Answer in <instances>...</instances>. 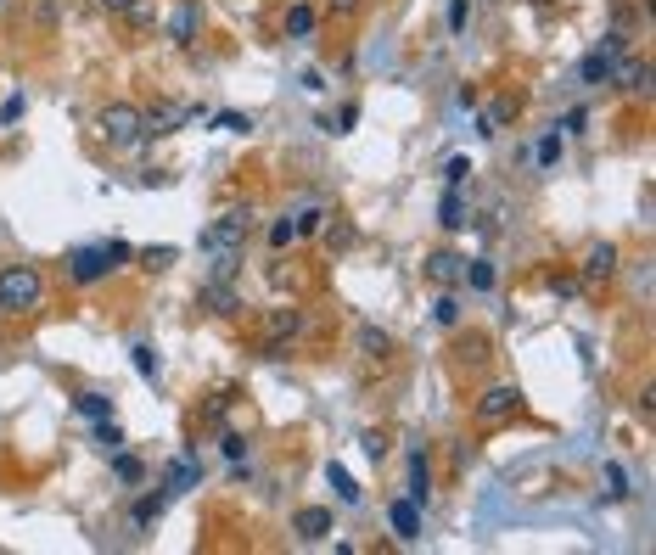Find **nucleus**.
I'll list each match as a JSON object with an SVG mask.
<instances>
[{
  "instance_id": "nucleus-48",
  "label": "nucleus",
  "mask_w": 656,
  "mask_h": 555,
  "mask_svg": "<svg viewBox=\"0 0 656 555\" xmlns=\"http://www.w3.org/2000/svg\"><path fill=\"white\" fill-rule=\"evenodd\" d=\"M101 6H107V12H129V6H135V0H101Z\"/></svg>"
},
{
  "instance_id": "nucleus-9",
  "label": "nucleus",
  "mask_w": 656,
  "mask_h": 555,
  "mask_svg": "<svg viewBox=\"0 0 656 555\" xmlns=\"http://www.w3.org/2000/svg\"><path fill=\"white\" fill-rule=\"evenodd\" d=\"M612 85L628 90V96H651V62L634 57V51H623V57H617V68H612Z\"/></svg>"
},
{
  "instance_id": "nucleus-10",
  "label": "nucleus",
  "mask_w": 656,
  "mask_h": 555,
  "mask_svg": "<svg viewBox=\"0 0 656 555\" xmlns=\"http://www.w3.org/2000/svg\"><path fill=\"white\" fill-rule=\"evenodd\" d=\"M292 533H298V544H326L331 511L326 505H298V511H292Z\"/></svg>"
},
{
  "instance_id": "nucleus-17",
  "label": "nucleus",
  "mask_w": 656,
  "mask_h": 555,
  "mask_svg": "<svg viewBox=\"0 0 656 555\" xmlns=\"http://www.w3.org/2000/svg\"><path fill=\"white\" fill-rule=\"evenodd\" d=\"M197 477H202V466L191 455H174L169 466H163V488L169 494H186V488H197Z\"/></svg>"
},
{
  "instance_id": "nucleus-12",
  "label": "nucleus",
  "mask_w": 656,
  "mask_h": 555,
  "mask_svg": "<svg viewBox=\"0 0 656 555\" xmlns=\"http://www.w3.org/2000/svg\"><path fill=\"white\" fill-rule=\"evenodd\" d=\"M511 118H516V101H511V96H494V101H483V107H477L471 129H477V135L488 141V135H500V129L511 124Z\"/></svg>"
},
{
  "instance_id": "nucleus-30",
  "label": "nucleus",
  "mask_w": 656,
  "mask_h": 555,
  "mask_svg": "<svg viewBox=\"0 0 656 555\" xmlns=\"http://www.w3.org/2000/svg\"><path fill=\"white\" fill-rule=\"evenodd\" d=\"M79 415H85V421H107V415H113V399H107V393H79Z\"/></svg>"
},
{
  "instance_id": "nucleus-16",
  "label": "nucleus",
  "mask_w": 656,
  "mask_h": 555,
  "mask_svg": "<svg viewBox=\"0 0 656 555\" xmlns=\"http://www.w3.org/2000/svg\"><path fill=\"white\" fill-rule=\"evenodd\" d=\"M197 107H152V113H141L146 118V141H163V135H174L180 129V118H191Z\"/></svg>"
},
{
  "instance_id": "nucleus-14",
  "label": "nucleus",
  "mask_w": 656,
  "mask_h": 555,
  "mask_svg": "<svg viewBox=\"0 0 656 555\" xmlns=\"http://www.w3.org/2000/svg\"><path fill=\"white\" fill-rule=\"evenodd\" d=\"M314 29H320V12H314L309 0H292L281 17V34L286 40H314Z\"/></svg>"
},
{
  "instance_id": "nucleus-49",
  "label": "nucleus",
  "mask_w": 656,
  "mask_h": 555,
  "mask_svg": "<svg viewBox=\"0 0 656 555\" xmlns=\"http://www.w3.org/2000/svg\"><path fill=\"white\" fill-rule=\"evenodd\" d=\"M0 12H6V0H0Z\"/></svg>"
},
{
  "instance_id": "nucleus-44",
  "label": "nucleus",
  "mask_w": 656,
  "mask_h": 555,
  "mask_svg": "<svg viewBox=\"0 0 656 555\" xmlns=\"http://www.w3.org/2000/svg\"><path fill=\"white\" fill-rule=\"evenodd\" d=\"M101 247H107V258H113V270L135 264V247H129V242H101Z\"/></svg>"
},
{
  "instance_id": "nucleus-31",
  "label": "nucleus",
  "mask_w": 656,
  "mask_h": 555,
  "mask_svg": "<svg viewBox=\"0 0 656 555\" xmlns=\"http://www.w3.org/2000/svg\"><path fill=\"white\" fill-rule=\"evenodd\" d=\"M432 326H443V331H455L460 326V303L443 292V298H432Z\"/></svg>"
},
{
  "instance_id": "nucleus-47",
  "label": "nucleus",
  "mask_w": 656,
  "mask_h": 555,
  "mask_svg": "<svg viewBox=\"0 0 656 555\" xmlns=\"http://www.w3.org/2000/svg\"><path fill=\"white\" fill-rule=\"evenodd\" d=\"M326 12H337V17H348V12H359V0H326Z\"/></svg>"
},
{
  "instance_id": "nucleus-2",
  "label": "nucleus",
  "mask_w": 656,
  "mask_h": 555,
  "mask_svg": "<svg viewBox=\"0 0 656 555\" xmlns=\"http://www.w3.org/2000/svg\"><path fill=\"white\" fill-rule=\"evenodd\" d=\"M96 129H101V141L118 146V152H129V146H141L146 141V118L135 101H107L96 113Z\"/></svg>"
},
{
  "instance_id": "nucleus-4",
  "label": "nucleus",
  "mask_w": 656,
  "mask_h": 555,
  "mask_svg": "<svg viewBox=\"0 0 656 555\" xmlns=\"http://www.w3.org/2000/svg\"><path fill=\"white\" fill-rule=\"evenodd\" d=\"M628 51V34L617 29V34H606V40L589 51L584 62H578V85H612V68H617V57Z\"/></svg>"
},
{
  "instance_id": "nucleus-27",
  "label": "nucleus",
  "mask_w": 656,
  "mask_h": 555,
  "mask_svg": "<svg viewBox=\"0 0 656 555\" xmlns=\"http://www.w3.org/2000/svg\"><path fill=\"white\" fill-rule=\"evenodd\" d=\"M113 471H118V483H124V488H141V483H146V460H141V455H124V449H118V455H113Z\"/></svg>"
},
{
  "instance_id": "nucleus-45",
  "label": "nucleus",
  "mask_w": 656,
  "mask_h": 555,
  "mask_svg": "<svg viewBox=\"0 0 656 555\" xmlns=\"http://www.w3.org/2000/svg\"><path fill=\"white\" fill-rule=\"evenodd\" d=\"M466 17H471V0H449V29H466Z\"/></svg>"
},
{
  "instance_id": "nucleus-23",
  "label": "nucleus",
  "mask_w": 656,
  "mask_h": 555,
  "mask_svg": "<svg viewBox=\"0 0 656 555\" xmlns=\"http://www.w3.org/2000/svg\"><path fill=\"white\" fill-rule=\"evenodd\" d=\"M292 230H298V242H314V236L326 230V208H320V202L298 208V214H292Z\"/></svg>"
},
{
  "instance_id": "nucleus-41",
  "label": "nucleus",
  "mask_w": 656,
  "mask_h": 555,
  "mask_svg": "<svg viewBox=\"0 0 656 555\" xmlns=\"http://www.w3.org/2000/svg\"><path fill=\"white\" fill-rule=\"evenodd\" d=\"M135 370H141L146 382H157V354L146 348V342H135Z\"/></svg>"
},
{
  "instance_id": "nucleus-37",
  "label": "nucleus",
  "mask_w": 656,
  "mask_h": 555,
  "mask_svg": "<svg viewBox=\"0 0 656 555\" xmlns=\"http://www.w3.org/2000/svg\"><path fill=\"white\" fill-rule=\"evenodd\" d=\"M584 124H589V113L584 107H572V113L556 118V135H584Z\"/></svg>"
},
{
  "instance_id": "nucleus-13",
  "label": "nucleus",
  "mask_w": 656,
  "mask_h": 555,
  "mask_svg": "<svg viewBox=\"0 0 656 555\" xmlns=\"http://www.w3.org/2000/svg\"><path fill=\"white\" fill-rule=\"evenodd\" d=\"M617 264H623L617 247L612 242H595V247H589V258H584V286H606L617 275Z\"/></svg>"
},
{
  "instance_id": "nucleus-3",
  "label": "nucleus",
  "mask_w": 656,
  "mask_h": 555,
  "mask_svg": "<svg viewBox=\"0 0 656 555\" xmlns=\"http://www.w3.org/2000/svg\"><path fill=\"white\" fill-rule=\"evenodd\" d=\"M247 236H253V214H247V208H230V214H219L214 225L202 230V253H242Z\"/></svg>"
},
{
  "instance_id": "nucleus-15",
  "label": "nucleus",
  "mask_w": 656,
  "mask_h": 555,
  "mask_svg": "<svg viewBox=\"0 0 656 555\" xmlns=\"http://www.w3.org/2000/svg\"><path fill=\"white\" fill-rule=\"evenodd\" d=\"M202 314H242V298L230 292V281H208L202 286V298H197Z\"/></svg>"
},
{
  "instance_id": "nucleus-26",
  "label": "nucleus",
  "mask_w": 656,
  "mask_h": 555,
  "mask_svg": "<svg viewBox=\"0 0 656 555\" xmlns=\"http://www.w3.org/2000/svg\"><path fill=\"white\" fill-rule=\"evenodd\" d=\"M455 354H460V365H488V359H494V348H488V337L466 331V337L455 342Z\"/></svg>"
},
{
  "instance_id": "nucleus-19",
  "label": "nucleus",
  "mask_w": 656,
  "mask_h": 555,
  "mask_svg": "<svg viewBox=\"0 0 656 555\" xmlns=\"http://www.w3.org/2000/svg\"><path fill=\"white\" fill-rule=\"evenodd\" d=\"M460 264H466V258L460 253H449V247H438V253H427V264H421V270H427V281H460Z\"/></svg>"
},
{
  "instance_id": "nucleus-22",
  "label": "nucleus",
  "mask_w": 656,
  "mask_h": 555,
  "mask_svg": "<svg viewBox=\"0 0 656 555\" xmlns=\"http://www.w3.org/2000/svg\"><path fill=\"white\" fill-rule=\"evenodd\" d=\"M460 275H466V281L477 286V292H494V286H500V270H494V258H466V264H460Z\"/></svg>"
},
{
  "instance_id": "nucleus-36",
  "label": "nucleus",
  "mask_w": 656,
  "mask_h": 555,
  "mask_svg": "<svg viewBox=\"0 0 656 555\" xmlns=\"http://www.w3.org/2000/svg\"><path fill=\"white\" fill-rule=\"evenodd\" d=\"M214 129H225V135H247L253 118H247V113H214Z\"/></svg>"
},
{
  "instance_id": "nucleus-8",
  "label": "nucleus",
  "mask_w": 656,
  "mask_h": 555,
  "mask_svg": "<svg viewBox=\"0 0 656 555\" xmlns=\"http://www.w3.org/2000/svg\"><path fill=\"white\" fill-rule=\"evenodd\" d=\"M163 29H169V40L180 45V51H191V45H197V29H202V0H180Z\"/></svg>"
},
{
  "instance_id": "nucleus-46",
  "label": "nucleus",
  "mask_w": 656,
  "mask_h": 555,
  "mask_svg": "<svg viewBox=\"0 0 656 555\" xmlns=\"http://www.w3.org/2000/svg\"><path fill=\"white\" fill-rule=\"evenodd\" d=\"M17 118H23V90L6 96V107H0V124H17Z\"/></svg>"
},
{
  "instance_id": "nucleus-25",
  "label": "nucleus",
  "mask_w": 656,
  "mask_h": 555,
  "mask_svg": "<svg viewBox=\"0 0 656 555\" xmlns=\"http://www.w3.org/2000/svg\"><path fill=\"white\" fill-rule=\"evenodd\" d=\"M438 225H443V230H460V225H466V202H460V185H449V191H443Z\"/></svg>"
},
{
  "instance_id": "nucleus-20",
  "label": "nucleus",
  "mask_w": 656,
  "mask_h": 555,
  "mask_svg": "<svg viewBox=\"0 0 656 555\" xmlns=\"http://www.w3.org/2000/svg\"><path fill=\"white\" fill-rule=\"evenodd\" d=\"M354 342H359V354H365V359H387V354H393V337H387L382 326H359Z\"/></svg>"
},
{
  "instance_id": "nucleus-43",
  "label": "nucleus",
  "mask_w": 656,
  "mask_h": 555,
  "mask_svg": "<svg viewBox=\"0 0 656 555\" xmlns=\"http://www.w3.org/2000/svg\"><path fill=\"white\" fill-rule=\"evenodd\" d=\"M466 174H471L466 157H449V163H443V185H466Z\"/></svg>"
},
{
  "instance_id": "nucleus-28",
  "label": "nucleus",
  "mask_w": 656,
  "mask_h": 555,
  "mask_svg": "<svg viewBox=\"0 0 656 555\" xmlns=\"http://www.w3.org/2000/svg\"><path fill=\"white\" fill-rule=\"evenodd\" d=\"M354 124H359V101H343L337 113H320V129H326V135H348Z\"/></svg>"
},
{
  "instance_id": "nucleus-1",
  "label": "nucleus",
  "mask_w": 656,
  "mask_h": 555,
  "mask_svg": "<svg viewBox=\"0 0 656 555\" xmlns=\"http://www.w3.org/2000/svg\"><path fill=\"white\" fill-rule=\"evenodd\" d=\"M45 303V275L34 264H6L0 270V314H34Z\"/></svg>"
},
{
  "instance_id": "nucleus-21",
  "label": "nucleus",
  "mask_w": 656,
  "mask_h": 555,
  "mask_svg": "<svg viewBox=\"0 0 656 555\" xmlns=\"http://www.w3.org/2000/svg\"><path fill=\"white\" fill-rule=\"evenodd\" d=\"M326 483H331V494L343 499V505H359V499H365V488H359L354 477H348V466H337V460L326 466Z\"/></svg>"
},
{
  "instance_id": "nucleus-35",
  "label": "nucleus",
  "mask_w": 656,
  "mask_h": 555,
  "mask_svg": "<svg viewBox=\"0 0 656 555\" xmlns=\"http://www.w3.org/2000/svg\"><path fill=\"white\" fill-rule=\"evenodd\" d=\"M606 499H628V471L617 466V460L606 466Z\"/></svg>"
},
{
  "instance_id": "nucleus-33",
  "label": "nucleus",
  "mask_w": 656,
  "mask_h": 555,
  "mask_svg": "<svg viewBox=\"0 0 656 555\" xmlns=\"http://www.w3.org/2000/svg\"><path fill=\"white\" fill-rule=\"evenodd\" d=\"M90 427H96V449H107V455H118V449H124V432L113 427V415H107V421H90Z\"/></svg>"
},
{
  "instance_id": "nucleus-24",
  "label": "nucleus",
  "mask_w": 656,
  "mask_h": 555,
  "mask_svg": "<svg viewBox=\"0 0 656 555\" xmlns=\"http://www.w3.org/2000/svg\"><path fill=\"white\" fill-rule=\"evenodd\" d=\"M169 505H174V494H169V488H152V494H146L141 505H135V527H152L157 516L169 511Z\"/></svg>"
},
{
  "instance_id": "nucleus-5",
  "label": "nucleus",
  "mask_w": 656,
  "mask_h": 555,
  "mask_svg": "<svg viewBox=\"0 0 656 555\" xmlns=\"http://www.w3.org/2000/svg\"><path fill=\"white\" fill-rule=\"evenodd\" d=\"M298 337H303V309H275L264 320V359H286Z\"/></svg>"
},
{
  "instance_id": "nucleus-39",
  "label": "nucleus",
  "mask_w": 656,
  "mask_h": 555,
  "mask_svg": "<svg viewBox=\"0 0 656 555\" xmlns=\"http://www.w3.org/2000/svg\"><path fill=\"white\" fill-rule=\"evenodd\" d=\"M219 455H225V460H242V455H247V438H242V432H219Z\"/></svg>"
},
{
  "instance_id": "nucleus-38",
  "label": "nucleus",
  "mask_w": 656,
  "mask_h": 555,
  "mask_svg": "<svg viewBox=\"0 0 656 555\" xmlns=\"http://www.w3.org/2000/svg\"><path fill=\"white\" fill-rule=\"evenodd\" d=\"M214 264H208V281H230L236 275V253H208Z\"/></svg>"
},
{
  "instance_id": "nucleus-32",
  "label": "nucleus",
  "mask_w": 656,
  "mask_h": 555,
  "mask_svg": "<svg viewBox=\"0 0 656 555\" xmlns=\"http://www.w3.org/2000/svg\"><path fill=\"white\" fill-rule=\"evenodd\" d=\"M556 157H561V135L550 129V135H539V146H533V163H539V169H556Z\"/></svg>"
},
{
  "instance_id": "nucleus-18",
  "label": "nucleus",
  "mask_w": 656,
  "mask_h": 555,
  "mask_svg": "<svg viewBox=\"0 0 656 555\" xmlns=\"http://www.w3.org/2000/svg\"><path fill=\"white\" fill-rule=\"evenodd\" d=\"M410 499L427 511L432 505V471H427V449H410Z\"/></svg>"
},
{
  "instance_id": "nucleus-29",
  "label": "nucleus",
  "mask_w": 656,
  "mask_h": 555,
  "mask_svg": "<svg viewBox=\"0 0 656 555\" xmlns=\"http://www.w3.org/2000/svg\"><path fill=\"white\" fill-rule=\"evenodd\" d=\"M135 258H141V270H152V275H163L169 264H180V253H174V247H141Z\"/></svg>"
},
{
  "instance_id": "nucleus-6",
  "label": "nucleus",
  "mask_w": 656,
  "mask_h": 555,
  "mask_svg": "<svg viewBox=\"0 0 656 555\" xmlns=\"http://www.w3.org/2000/svg\"><path fill=\"white\" fill-rule=\"evenodd\" d=\"M113 275V258H107V247H73L68 253V281L73 286H96Z\"/></svg>"
},
{
  "instance_id": "nucleus-11",
  "label": "nucleus",
  "mask_w": 656,
  "mask_h": 555,
  "mask_svg": "<svg viewBox=\"0 0 656 555\" xmlns=\"http://www.w3.org/2000/svg\"><path fill=\"white\" fill-rule=\"evenodd\" d=\"M387 527H393L404 544H415V539H421V505H415L410 494H404V499H387Z\"/></svg>"
},
{
  "instance_id": "nucleus-40",
  "label": "nucleus",
  "mask_w": 656,
  "mask_h": 555,
  "mask_svg": "<svg viewBox=\"0 0 656 555\" xmlns=\"http://www.w3.org/2000/svg\"><path fill=\"white\" fill-rule=\"evenodd\" d=\"M292 242H298V230H292V214H286L270 225V247H292Z\"/></svg>"
},
{
  "instance_id": "nucleus-7",
  "label": "nucleus",
  "mask_w": 656,
  "mask_h": 555,
  "mask_svg": "<svg viewBox=\"0 0 656 555\" xmlns=\"http://www.w3.org/2000/svg\"><path fill=\"white\" fill-rule=\"evenodd\" d=\"M522 387L500 382V387H488L483 399H477V421H511V415H522Z\"/></svg>"
},
{
  "instance_id": "nucleus-42",
  "label": "nucleus",
  "mask_w": 656,
  "mask_h": 555,
  "mask_svg": "<svg viewBox=\"0 0 656 555\" xmlns=\"http://www.w3.org/2000/svg\"><path fill=\"white\" fill-rule=\"evenodd\" d=\"M359 443H365V455H371V460H387V432L382 427H371Z\"/></svg>"
},
{
  "instance_id": "nucleus-34",
  "label": "nucleus",
  "mask_w": 656,
  "mask_h": 555,
  "mask_svg": "<svg viewBox=\"0 0 656 555\" xmlns=\"http://www.w3.org/2000/svg\"><path fill=\"white\" fill-rule=\"evenodd\" d=\"M326 242H331V253H343V247L359 242V230L348 225V219H337V225H326Z\"/></svg>"
}]
</instances>
